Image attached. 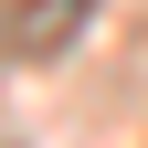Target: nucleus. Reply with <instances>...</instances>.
Masks as SVG:
<instances>
[{
  "instance_id": "f257e3e1",
  "label": "nucleus",
  "mask_w": 148,
  "mask_h": 148,
  "mask_svg": "<svg viewBox=\"0 0 148 148\" xmlns=\"http://www.w3.org/2000/svg\"><path fill=\"white\" fill-rule=\"evenodd\" d=\"M95 0H11V64H53V53L85 32Z\"/></svg>"
}]
</instances>
